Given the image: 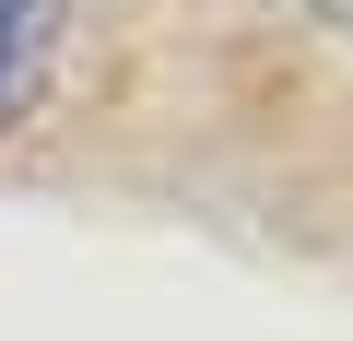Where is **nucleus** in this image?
I'll return each instance as SVG.
<instances>
[{
  "mask_svg": "<svg viewBox=\"0 0 353 341\" xmlns=\"http://www.w3.org/2000/svg\"><path fill=\"white\" fill-rule=\"evenodd\" d=\"M48 59H59V0H0V130L48 94Z\"/></svg>",
  "mask_w": 353,
  "mask_h": 341,
  "instance_id": "1",
  "label": "nucleus"
},
{
  "mask_svg": "<svg viewBox=\"0 0 353 341\" xmlns=\"http://www.w3.org/2000/svg\"><path fill=\"white\" fill-rule=\"evenodd\" d=\"M318 12H341V24H353V0H318Z\"/></svg>",
  "mask_w": 353,
  "mask_h": 341,
  "instance_id": "2",
  "label": "nucleus"
}]
</instances>
